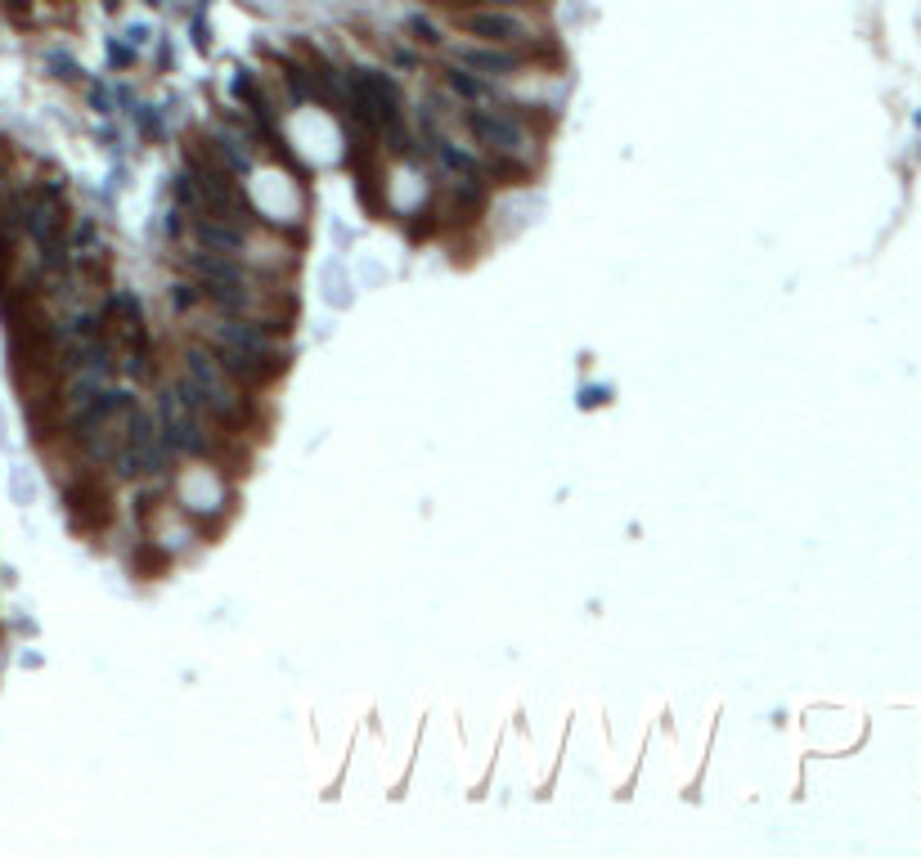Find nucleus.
Listing matches in <instances>:
<instances>
[{"mask_svg": "<svg viewBox=\"0 0 921 862\" xmlns=\"http://www.w3.org/2000/svg\"><path fill=\"white\" fill-rule=\"evenodd\" d=\"M463 122L472 131V139L486 148L495 162H526L531 148H535V135L531 126L522 122V112L512 104H490V108H468Z\"/></svg>", "mask_w": 921, "mask_h": 862, "instance_id": "1", "label": "nucleus"}, {"mask_svg": "<svg viewBox=\"0 0 921 862\" xmlns=\"http://www.w3.org/2000/svg\"><path fill=\"white\" fill-rule=\"evenodd\" d=\"M184 383H190V391L198 396L203 404V414L211 423H226V427H239L243 423V396H239V383L230 378L226 368H220V360L211 351H184Z\"/></svg>", "mask_w": 921, "mask_h": 862, "instance_id": "2", "label": "nucleus"}, {"mask_svg": "<svg viewBox=\"0 0 921 862\" xmlns=\"http://www.w3.org/2000/svg\"><path fill=\"white\" fill-rule=\"evenodd\" d=\"M459 23H463L472 36L490 41V46H526V41H535V27H531L522 14H508V10H495V5L472 10V14H463Z\"/></svg>", "mask_w": 921, "mask_h": 862, "instance_id": "3", "label": "nucleus"}, {"mask_svg": "<svg viewBox=\"0 0 921 862\" xmlns=\"http://www.w3.org/2000/svg\"><path fill=\"white\" fill-rule=\"evenodd\" d=\"M455 63L472 68V72H482V77H512V72L522 68V54H512L504 46H459L455 50Z\"/></svg>", "mask_w": 921, "mask_h": 862, "instance_id": "4", "label": "nucleus"}, {"mask_svg": "<svg viewBox=\"0 0 921 862\" xmlns=\"http://www.w3.org/2000/svg\"><path fill=\"white\" fill-rule=\"evenodd\" d=\"M194 239L203 252H220V256H239L243 252V230H234L230 220L220 216H198L194 220Z\"/></svg>", "mask_w": 921, "mask_h": 862, "instance_id": "5", "label": "nucleus"}, {"mask_svg": "<svg viewBox=\"0 0 921 862\" xmlns=\"http://www.w3.org/2000/svg\"><path fill=\"white\" fill-rule=\"evenodd\" d=\"M450 90H455L459 99H468V104L490 99L486 77H482V72H472V68H463V63H455V68H450Z\"/></svg>", "mask_w": 921, "mask_h": 862, "instance_id": "6", "label": "nucleus"}, {"mask_svg": "<svg viewBox=\"0 0 921 862\" xmlns=\"http://www.w3.org/2000/svg\"><path fill=\"white\" fill-rule=\"evenodd\" d=\"M203 302V288L198 283H175L171 288V306L175 311H190V306H198Z\"/></svg>", "mask_w": 921, "mask_h": 862, "instance_id": "7", "label": "nucleus"}, {"mask_svg": "<svg viewBox=\"0 0 921 862\" xmlns=\"http://www.w3.org/2000/svg\"><path fill=\"white\" fill-rule=\"evenodd\" d=\"M410 32H414V41H423V46H436V41H440L436 27H432L427 19H410Z\"/></svg>", "mask_w": 921, "mask_h": 862, "instance_id": "8", "label": "nucleus"}, {"mask_svg": "<svg viewBox=\"0 0 921 862\" xmlns=\"http://www.w3.org/2000/svg\"><path fill=\"white\" fill-rule=\"evenodd\" d=\"M472 5H495V10H508V5H526V0H472Z\"/></svg>", "mask_w": 921, "mask_h": 862, "instance_id": "9", "label": "nucleus"}]
</instances>
